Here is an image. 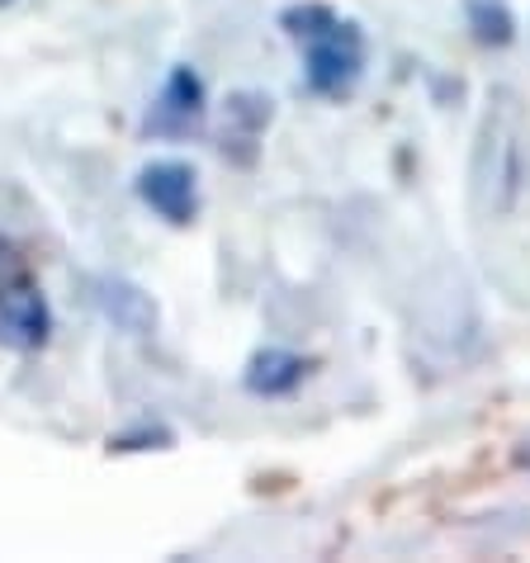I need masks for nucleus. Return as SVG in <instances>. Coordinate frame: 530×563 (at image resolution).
<instances>
[{"instance_id": "obj_1", "label": "nucleus", "mask_w": 530, "mask_h": 563, "mask_svg": "<svg viewBox=\"0 0 530 563\" xmlns=\"http://www.w3.org/2000/svg\"><path fill=\"white\" fill-rule=\"evenodd\" d=\"M285 34L303 48L308 90L327 100L351 96L365 71V34L351 20H336L327 5H294L285 10Z\"/></svg>"}, {"instance_id": "obj_2", "label": "nucleus", "mask_w": 530, "mask_h": 563, "mask_svg": "<svg viewBox=\"0 0 530 563\" xmlns=\"http://www.w3.org/2000/svg\"><path fill=\"white\" fill-rule=\"evenodd\" d=\"M53 336V308L43 299L38 279L24 271L20 252L0 242V346L34 355Z\"/></svg>"}, {"instance_id": "obj_3", "label": "nucleus", "mask_w": 530, "mask_h": 563, "mask_svg": "<svg viewBox=\"0 0 530 563\" xmlns=\"http://www.w3.org/2000/svg\"><path fill=\"white\" fill-rule=\"evenodd\" d=\"M137 199L166 218L170 228H185V223H195V213H199V176H195V166H185V162H152L137 170Z\"/></svg>"}, {"instance_id": "obj_4", "label": "nucleus", "mask_w": 530, "mask_h": 563, "mask_svg": "<svg viewBox=\"0 0 530 563\" xmlns=\"http://www.w3.org/2000/svg\"><path fill=\"white\" fill-rule=\"evenodd\" d=\"M205 123V81L190 67H176L166 76L162 96L152 100L143 133L147 137H190Z\"/></svg>"}, {"instance_id": "obj_5", "label": "nucleus", "mask_w": 530, "mask_h": 563, "mask_svg": "<svg viewBox=\"0 0 530 563\" xmlns=\"http://www.w3.org/2000/svg\"><path fill=\"white\" fill-rule=\"evenodd\" d=\"M483 147L497 152L493 156V176H478L483 185H497L493 195V209H511V199L521 190V143H517V119L503 114L493 119L488 114V129H483Z\"/></svg>"}, {"instance_id": "obj_6", "label": "nucleus", "mask_w": 530, "mask_h": 563, "mask_svg": "<svg viewBox=\"0 0 530 563\" xmlns=\"http://www.w3.org/2000/svg\"><path fill=\"white\" fill-rule=\"evenodd\" d=\"M308 369L313 365H308L303 355L270 346V351L252 355V365H246V388H252L256 398H285L308 379Z\"/></svg>"}, {"instance_id": "obj_7", "label": "nucleus", "mask_w": 530, "mask_h": 563, "mask_svg": "<svg viewBox=\"0 0 530 563\" xmlns=\"http://www.w3.org/2000/svg\"><path fill=\"white\" fill-rule=\"evenodd\" d=\"M90 289H96V303L114 327H123V332H152L157 308H152L143 289L123 285V279H90Z\"/></svg>"}, {"instance_id": "obj_8", "label": "nucleus", "mask_w": 530, "mask_h": 563, "mask_svg": "<svg viewBox=\"0 0 530 563\" xmlns=\"http://www.w3.org/2000/svg\"><path fill=\"white\" fill-rule=\"evenodd\" d=\"M470 10V29L483 48H507L517 38V14L507 10V0H464Z\"/></svg>"}, {"instance_id": "obj_9", "label": "nucleus", "mask_w": 530, "mask_h": 563, "mask_svg": "<svg viewBox=\"0 0 530 563\" xmlns=\"http://www.w3.org/2000/svg\"><path fill=\"white\" fill-rule=\"evenodd\" d=\"M162 445H170V431H162V427L133 431V435H114V441H109V450H162Z\"/></svg>"}, {"instance_id": "obj_10", "label": "nucleus", "mask_w": 530, "mask_h": 563, "mask_svg": "<svg viewBox=\"0 0 530 563\" xmlns=\"http://www.w3.org/2000/svg\"><path fill=\"white\" fill-rule=\"evenodd\" d=\"M517 464H521V468H530V441L517 450Z\"/></svg>"}, {"instance_id": "obj_11", "label": "nucleus", "mask_w": 530, "mask_h": 563, "mask_svg": "<svg viewBox=\"0 0 530 563\" xmlns=\"http://www.w3.org/2000/svg\"><path fill=\"white\" fill-rule=\"evenodd\" d=\"M0 5H10V0H0Z\"/></svg>"}]
</instances>
